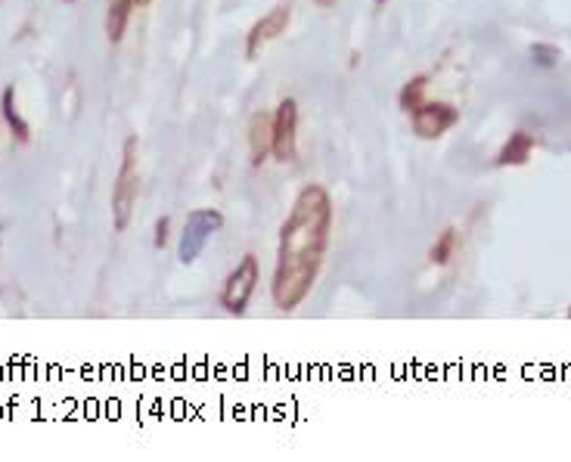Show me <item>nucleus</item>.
<instances>
[{"mask_svg": "<svg viewBox=\"0 0 571 462\" xmlns=\"http://www.w3.org/2000/svg\"><path fill=\"white\" fill-rule=\"evenodd\" d=\"M137 193H140V140L131 134L125 140L122 165H118V174L112 183V227L118 233H125L134 218Z\"/></svg>", "mask_w": 571, "mask_h": 462, "instance_id": "obj_2", "label": "nucleus"}, {"mask_svg": "<svg viewBox=\"0 0 571 462\" xmlns=\"http://www.w3.org/2000/svg\"><path fill=\"white\" fill-rule=\"evenodd\" d=\"M270 156L277 162H295L298 156V103L292 97L280 100L274 109V143H270Z\"/></svg>", "mask_w": 571, "mask_h": 462, "instance_id": "obj_6", "label": "nucleus"}, {"mask_svg": "<svg viewBox=\"0 0 571 462\" xmlns=\"http://www.w3.org/2000/svg\"><path fill=\"white\" fill-rule=\"evenodd\" d=\"M562 59V50L553 44H531V63L540 69H556Z\"/></svg>", "mask_w": 571, "mask_h": 462, "instance_id": "obj_14", "label": "nucleus"}, {"mask_svg": "<svg viewBox=\"0 0 571 462\" xmlns=\"http://www.w3.org/2000/svg\"><path fill=\"white\" fill-rule=\"evenodd\" d=\"M153 4V0H137V10H143V7H149Z\"/></svg>", "mask_w": 571, "mask_h": 462, "instance_id": "obj_17", "label": "nucleus"}, {"mask_svg": "<svg viewBox=\"0 0 571 462\" xmlns=\"http://www.w3.org/2000/svg\"><path fill=\"white\" fill-rule=\"evenodd\" d=\"M336 205L323 183H308L298 190L286 221L280 227L277 264L270 298L283 314L302 307L323 270L329 242H333Z\"/></svg>", "mask_w": 571, "mask_h": 462, "instance_id": "obj_1", "label": "nucleus"}, {"mask_svg": "<svg viewBox=\"0 0 571 462\" xmlns=\"http://www.w3.org/2000/svg\"><path fill=\"white\" fill-rule=\"evenodd\" d=\"M224 227V214L218 208H196L187 214V224H184V233H180V242H177V258L180 264H193L202 252L205 245L212 242V236Z\"/></svg>", "mask_w": 571, "mask_h": 462, "instance_id": "obj_3", "label": "nucleus"}, {"mask_svg": "<svg viewBox=\"0 0 571 462\" xmlns=\"http://www.w3.org/2000/svg\"><path fill=\"white\" fill-rule=\"evenodd\" d=\"M0 115H4L10 134L19 140V143H28L32 140V128H28V121L22 118L19 106H16V87H4V94H0Z\"/></svg>", "mask_w": 571, "mask_h": 462, "instance_id": "obj_10", "label": "nucleus"}, {"mask_svg": "<svg viewBox=\"0 0 571 462\" xmlns=\"http://www.w3.org/2000/svg\"><path fill=\"white\" fill-rule=\"evenodd\" d=\"M457 252H460V233L454 227H447V230H441V236L435 239V245L429 249V261L438 264V267H447L450 261L457 258Z\"/></svg>", "mask_w": 571, "mask_h": 462, "instance_id": "obj_12", "label": "nucleus"}, {"mask_svg": "<svg viewBox=\"0 0 571 462\" xmlns=\"http://www.w3.org/2000/svg\"><path fill=\"white\" fill-rule=\"evenodd\" d=\"M66 4H72V0H66Z\"/></svg>", "mask_w": 571, "mask_h": 462, "instance_id": "obj_20", "label": "nucleus"}, {"mask_svg": "<svg viewBox=\"0 0 571 462\" xmlns=\"http://www.w3.org/2000/svg\"><path fill=\"white\" fill-rule=\"evenodd\" d=\"M534 146H537V140H534V134H528V131H513L509 134V140L500 146V152H497V168H522V165H528V159L534 156Z\"/></svg>", "mask_w": 571, "mask_h": 462, "instance_id": "obj_9", "label": "nucleus"}, {"mask_svg": "<svg viewBox=\"0 0 571 462\" xmlns=\"http://www.w3.org/2000/svg\"><path fill=\"white\" fill-rule=\"evenodd\" d=\"M568 317H571V307H568Z\"/></svg>", "mask_w": 571, "mask_h": 462, "instance_id": "obj_19", "label": "nucleus"}, {"mask_svg": "<svg viewBox=\"0 0 571 462\" xmlns=\"http://www.w3.org/2000/svg\"><path fill=\"white\" fill-rule=\"evenodd\" d=\"M314 4H317L320 10H329V7H336V4H339V0H314Z\"/></svg>", "mask_w": 571, "mask_h": 462, "instance_id": "obj_16", "label": "nucleus"}, {"mask_svg": "<svg viewBox=\"0 0 571 462\" xmlns=\"http://www.w3.org/2000/svg\"><path fill=\"white\" fill-rule=\"evenodd\" d=\"M410 125H413V134L419 140H438L444 137L447 131H454L460 125V109L454 103H423L410 112Z\"/></svg>", "mask_w": 571, "mask_h": 462, "instance_id": "obj_5", "label": "nucleus"}, {"mask_svg": "<svg viewBox=\"0 0 571 462\" xmlns=\"http://www.w3.org/2000/svg\"><path fill=\"white\" fill-rule=\"evenodd\" d=\"M270 143H274V115L255 112L249 121V162L255 168L270 159Z\"/></svg>", "mask_w": 571, "mask_h": 462, "instance_id": "obj_8", "label": "nucleus"}, {"mask_svg": "<svg viewBox=\"0 0 571 462\" xmlns=\"http://www.w3.org/2000/svg\"><path fill=\"white\" fill-rule=\"evenodd\" d=\"M376 4H379V7H385V4H388V0H376Z\"/></svg>", "mask_w": 571, "mask_h": 462, "instance_id": "obj_18", "label": "nucleus"}, {"mask_svg": "<svg viewBox=\"0 0 571 462\" xmlns=\"http://www.w3.org/2000/svg\"><path fill=\"white\" fill-rule=\"evenodd\" d=\"M426 90H429V75H413V78L401 87L398 106L410 115L416 106H423V103H426Z\"/></svg>", "mask_w": 571, "mask_h": 462, "instance_id": "obj_13", "label": "nucleus"}, {"mask_svg": "<svg viewBox=\"0 0 571 462\" xmlns=\"http://www.w3.org/2000/svg\"><path fill=\"white\" fill-rule=\"evenodd\" d=\"M168 233H171V221H168V218L156 221V236H153V245H156V249H165Z\"/></svg>", "mask_w": 571, "mask_h": 462, "instance_id": "obj_15", "label": "nucleus"}, {"mask_svg": "<svg viewBox=\"0 0 571 462\" xmlns=\"http://www.w3.org/2000/svg\"><path fill=\"white\" fill-rule=\"evenodd\" d=\"M261 283V267H258V258L255 255H243V261H239L224 280V289H221V307L227 314H236L243 317L246 307L255 295Z\"/></svg>", "mask_w": 571, "mask_h": 462, "instance_id": "obj_4", "label": "nucleus"}, {"mask_svg": "<svg viewBox=\"0 0 571 462\" xmlns=\"http://www.w3.org/2000/svg\"><path fill=\"white\" fill-rule=\"evenodd\" d=\"M289 22H292V10H289L286 4H280V7H274V10H267V13L249 28V35H246V59H258L267 44H274L280 35H286Z\"/></svg>", "mask_w": 571, "mask_h": 462, "instance_id": "obj_7", "label": "nucleus"}, {"mask_svg": "<svg viewBox=\"0 0 571 462\" xmlns=\"http://www.w3.org/2000/svg\"><path fill=\"white\" fill-rule=\"evenodd\" d=\"M134 10H137V0H109V13H106V38H109V44H118L125 38Z\"/></svg>", "mask_w": 571, "mask_h": 462, "instance_id": "obj_11", "label": "nucleus"}]
</instances>
